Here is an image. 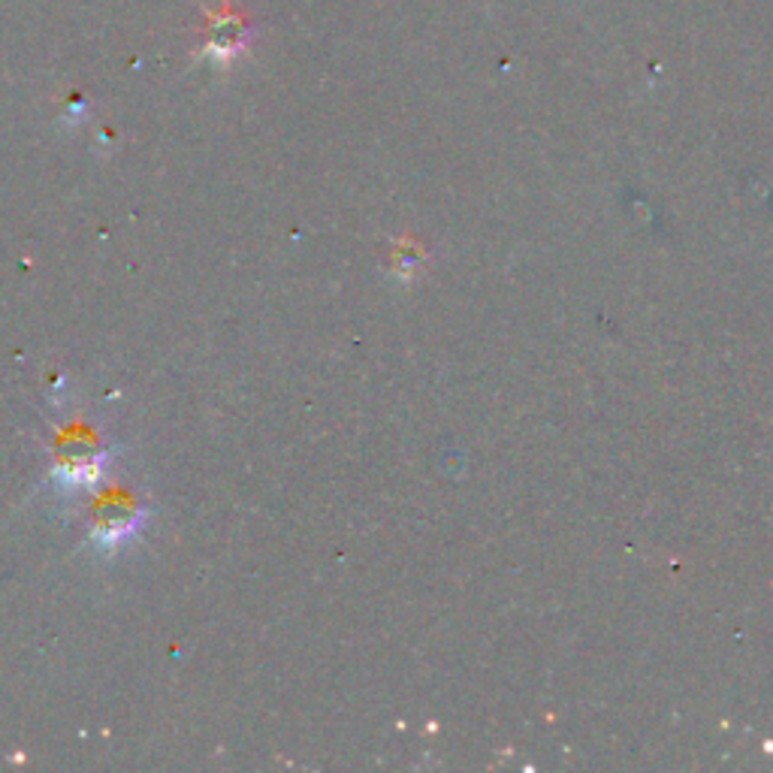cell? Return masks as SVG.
Masks as SVG:
<instances>
[{"instance_id":"7a4b0ae2","label":"cell","mask_w":773,"mask_h":773,"mask_svg":"<svg viewBox=\"0 0 773 773\" xmlns=\"http://www.w3.org/2000/svg\"><path fill=\"white\" fill-rule=\"evenodd\" d=\"M103 465H106V453L76 445L61 453V460L55 465V487L61 493H79V489L94 487L101 481Z\"/></svg>"},{"instance_id":"6da1fadb","label":"cell","mask_w":773,"mask_h":773,"mask_svg":"<svg viewBox=\"0 0 773 773\" xmlns=\"http://www.w3.org/2000/svg\"><path fill=\"white\" fill-rule=\"evenodd\" d=\"M139 526H142V508H137L130 499H109L94 514L91 544L103 553H113L137 535Z\"/></svg>"}]
</instances>
